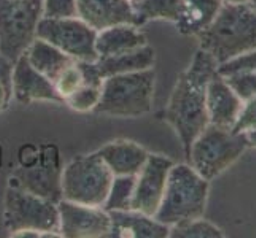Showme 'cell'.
<instances>
[{
	"mask_svg": "<svg viewBox=\"0 0 256 238\" xmlns=\"http://www.w3.org/2000/svg\"><path fill=\"white\" fill-rule=\"evenodd\" d=\"M154 64H156V51L150 43H146L145 46L121 52V54L99 57L94 62L96 70L99 72L102 79L113 75L134 73L148 68H154Z\"/></svg>",
	"mask_w": 256,
	"mask_h": 238,
	"instance_id": "obj_18",
	"label": "cell"
},
{
	"mask_svg": "<svg viewBox=\"0 0 256 238\" xmlns=\"http://www.w3.org/2000/svg\"><path fill=\"white\" fill-rule=\"evenodd\" d=\"M114 175L96 151L70 161L62 170V199L104 207Z\"/></svg>",
	"mask_w": 256,
	"mask_h": 238,
	"instance_id": "obj_6",
	"label": "cell"
},
{
	"mask_svg": "<svg viewBox=\"0 0 256 238\" xmlns=\"http://www.w3.org/2000/svg\"><path fill=\"white\" fill-rule=\"evenodd\" d=\"M223 2L231 5H242V3H248V0H223Z\"/></svg>",
	"mask_w": 256,
	"mask_h": 238,
	"instance_id": "obj_33",
	"label": "cell"
},
{
	"mask_svg": "<svg viewBox=\"0 0 256 238\" xmlns=\"http://www.w3.org/2000/svg\"><path fill=\"white\" fill-rule=\"evenodd\" d=\"M146 35L134 24H118L97 32L96 49L99 57H107L145 46Z\"/></svg>",
	"mask_w": 256,
	"mask_h": 238,
	"instance_id": "obj_19",
	"label": "cell"
},
{
	"mask_svg": "<svg viewBox=\"0 0 256 238\" xmlns=\"http://www.w3.org/2000/svg\"><path fill=\"white\" fill-rule=\"evenodd\" d=\"M246 138H248V145L256 148V129L246 132Z\"/></svg>",
	"mask_w": 256,
	"mask_h": 238,
	"instance_id": "obj_32",
	"label": "cell"
},
{
	"mask_svg": "<svg viewBox=\"0 0 256 238\" xmlns=\"http://www.w3.org/2000/svg\"><path fill=\"white\" fill-rule=\"evenodd\" d=\"M253 72L256 73V49L250 51V52H245L242 56H237L228 62H223L216 67V72L220 75H228V73H232V72Z\"/></svg>",
	"mask_w": 256,
	"mask_h": 238,
	"instance_id": "obj_28",
	"label": "cell"
},
{
	"mask_svg": "<svg viewBox=\"0 0 256 238\" xmlns=\"http://www.w3.org/2000/svg\"><path fill=\"white\" fill-rule=\"evenodd\" d=\"M12 92L16 102L29 105L34 102L64 103L54 87V83L35 70L28 56L21 54L14 60L12 70Z\"/></svg>",
	"mask_w": 256,
	"mask_h": 238,
	"instance_id": "obj_13",
	"label": "cell"
},
{
	"mask_svg": "<svg viewBox=\"0 0 256 238\" xmlns=\"http://www.w3.org/2000/svg\"><path fill=\"white\" fill-rule=\"evenodd\" d=\"M62 170L58 146L45 145L38 149L37 161L13 172L10 184L58 204L62 200Z\"/></svg>",
	"mask_w": 256,
	"mask_h": 238,
	"instance_id": "obj_10",
	"label": "cell"
},
{
	"mask_svg": "<svg viewBox=\"0 0 256 238\" xmlns=\"http://www.w3.org/2000/svg\"><path fill=\"white\" fill-rule=\"evenodd\" d=\"M248 5L253 8V10L256 11V0H248Z\"/></svg>",
	"mask_w": 256,
	"mask_h": 238,
	"instance_id": "obj_34",
	"label": "cell"
},
{
	"mask_svg": "<svg viewBox=\"0 0 256 238\" xmlns=\"http://www.w3.org/2000/svg\"><path fill=\"white\" fill-rule=\"evenodd\" d=\"M253 129H256V95L244 102L239 118L232 127V130L239 132V134H246Z\"/></svg>",
	"mask_w": 256,
	"mask_h": 238,
	"instance_id": "obj_30",
	"label": "cell"
},
{
	"mask_svg": "<svg viewBox=\"0 0 256 238\" xmlns=\"http://www.w3.org/2000/svg\"><path fill=\"white\" fill-rule=\"evenodd\" d=\"M112 226L108 238H166L169 237L170 226L162 224L154 216L137 210H113L108 211Z\"/></svg>",
	"mask_w": 256,
	"mask_h": 238,
	"instance_id": "obj_16",
	"label": "cell"
},
{
	"mask_svg": "<svg viewBox=\"0 0 256 238\" xmlns=\"http://www.w3.org/2000/svg\"><path fill=\"white\" fill-rule=\"evenodd\" d=\"M59 232L62 238H105L112 219L104 207H91L70 200H59Z\"/></svg>",
	"mask_w": 256,
	"mask_h": 238,
	"instance_id": "obj_12",
	"label": "cell"
},
{
	"mask_svg": "<svg viewBox=\"0 0 256 238\" xmlns=\"http://www.w3.org/2000/svg\"><path fill=\"white\" fill-rule=\"evenodd\" d=\"M208 189L210 181L200 176L190 164H174L154 218L167 226L202 218L207 208Z\"/></svg>",
	"mask_w": 256,
	"mask_h": 238,
	"instance_id": "obj_3",
	"label": "cell"
},
{
	"mask_svg": "<svg viewBox=\"0 0 256 238\" xmlns=\"http://www.w3.org/2000/svg\"><path fill=\"white\" fill-rule=\"evenodd\" d=\"M222 76L242 102L250 100L256 95V73L242 70V72H232Z\"/></svg>",
	"mask_w": 256,
	"mask_h": 238,
	"instance_id": "obj_27",
	"label": "cell"
},
{
	"mask_svg": "<svg viewBox=\"0 0 256 238\" xmlns=\"http://www.w3.org/2000/svg\"><path fill=\"white\" fill-rule=\"evenodd\" d=\"M216 67L214 57L199 48L190 67L176 79L167 107L161 114L182 140L184 156L190 153L194 138L208 124L207 86Z\"/></svg>",
	"mask_w": 256,
	"mask_h": 238,
	"instance_id": "obj_1",
	"label": "cell"
},
{
	"mask_svg": "<svg viewBox=\"0 0 256 238\" xmlns=\"http://www.w3.org/2000/svg\"><path fill=\"white\" fill-rule=\"evenodd\" d=\"M136 186V175H120L114 176L108 191L104 208L107 211L113 210H130L132 194Z\"/></svg>",
	"mask_w": 256,
	"mask_h": 238,
	"instance_id": "obj_24",
	"label": "cell"
},
{
	"mask_svg": "<svg viewBox=\"0 0 256 238\" xmlns=\"http://www.w3.org/2000/svg\"><path fill=\"white\" fill-rule=\"evenodd\" d=\"M130 2H134V0H130Z\"/></svg>",
	"mask_w": 256,
	"mask_h": 238,
	"instance_id": "obj_35",
	"label": "cell"
},
{
	"mask_svg": "<svg viewBox=\"0 0 256 238\" xmlns=\"http://www.w3.org/2000/svg\"><path fill=\"white\" fill-rule=\"evenodd\" d=\"M102 83L104 81H86L84 79V83L64 100V105L78 113L94 111L102 95Z\"/></svg>",
	"mask_w": 256,
	"mask_h": 238,
	"instance_id": "obj_25",
	"label": "cell"
},
{
	"mask_svg": "<svg viewBox=\"0 0 256 238\" xmlns=\"http://www.w3.org/2000/svg\"><path fill=\"white\" fill-rule=\"evenodd\" d=\"M175 162L162 154L150 153L144 167L136 175V186L132 194L130 210L154 216L164 197L169 172Z\"/></svg>",
	"mask_w": 256,
	"mask_h": 238,
	"instance_id": "obj_11",
	"label": "cell"
},
{
	"mask_svg": "<svg viewBox=\"0 0 256 238\" xmlns=\"http://www.w3.org/2000/svg\"><path fill=\"white\" fill-rule=\"evenodd\" d=\"M37 38L54 45L78 62H96L97 30L82 17H42L37 27Z\"/></svg>",
	"mask_w": 256,
	"mask_h": 238,
	"instance_id": "obj_9",
	"label": "cell"
},
{
	"mask_svg": "<svg viewBox=\"0 0 256 238\" xmlns=\"http://www.w3.org/2000/svg\"><path fill=\"white\" fill-rule=\"evenodd\" d=\"M223 3V0H183L176 29L182 35L196 37L214 22Z\"/></svg>",
	"mask_w": 256,
	"mask_h": 238,
	"instance_id": "obj_20",
	"label": "cell"
},
{
	"mask_svg": "<svg viewBox=\"0 0 256 238\" xmlns=\"http://www.w3.org/2000/svg\"><path fill=\"white\" fill-rule=\"evenodd\" d=\"M13 99L12 92V75L0 73V111H4Z\"/></svg>",
	"mask_w": 256,
	"mask_h": 238,
	"instance_id": "obj_31",
	"label": "cell"
},
{
	"mask_svg": "<svg viewBox=\"0 0 256 238\" xmlns=\"http://www.w3.org/2000/svg\"><path fill=\"white\" fill-rule=\"evenodd\" d=\"M248 148L246 134L207 124V127L194 138L186 159L200 176L212 181L239 161Z\"/></svg>",
	"mask_w": 256,
	"mask_h": 238,
	"instance_id": "obj_5",
	"label": "cell"
},
{
	"mask_svg": "<svg viewBox=\"0 0 256 238\" xmlns=\"http://www.w3.org/2000/svg\"><path fill=\"white\" fill-rule=\"evenodd\" d=\"M169 237L172 238H223L224 232L214 223L202 218L186 219L170 226Z\"/></svg>",
	"mask_w": 256,
	"mask_h": 238,
	"instance_id": "obj_23",
	"label": "cell"
},
{
	"mask_svg": "<svg viewBox=\"0 0 256 238\" xmlns=\"http://www.w3.org/2000/svg\"><path fill=\"white\" fill-rule=\"evenodd\" d=\"M199 48L214 57L216 65L256 49V11L248 5L223 3L208 27L196 35Z\"/></svg>",
	"mask_w": 256,
	"mask_h": 238,
	"instance_id": "obj_2",
	"label": "cell"
},
{
	"mask_svg": "<svg viewBox=\"0 0 256 238\" xmlns=\"http://www.w3.org/2000/svg\"><path fill=\"white\" fill-rule=\"evenodd\" d=\"M244 102L218 72L214 73L207 86L208 124L232 129L237 122Z\"/></svg>",
	"mask_w": 256,
	"mask_h": 238,
	"instance_id": "obj_15",
	"label": "cell"
},
{
	"mask_svg": "<svg viewBox=\"0 0 256 238\" xmlns=\"http://www.w3.org/2000/svg\"><path fill=\"white\" fill-rule=\"evenodd\" d=\"M130 3L138 25L142 27L150 21L176 22L180 17L183 0H134Z\"/></svg>",
	"mask_w": 256,
	"mask_h": 238,
	"instance_id": "obj_22",
	"label": "cell"
},
{
	"mask_svg": "<svg viewBox=\"0 0 256 238\" xmlns=\"http://www.w3.org/2000/svg\"><path fill=\"white\" fill-rule=\"evenodd\" d=\"M4 226L10 235L21 231L59 232L58 204L8 184L4 199Z\"/></svg>",
	"mask_w": 256,
	"mask_h": 238,
	"instance_id": "obj_8",
	"label": "cell"
},
{
	"mask_svg": "<svg viewBox=\"0 0 256 238\" xmlns=\"http://www.w3.org/2000/svg\"><path fill=\"white\" fill-rule=\"evenodd\" d=\"M84 83V75L82 64L75 60L74 64H70L66 70L60 72V75L54 79V87L58 94L62 97V100H66L70 94H74L78 87Z\"/></svg>",
	"mask_w": 256,
	"mask_h": 238,
	"instance_id": "obj_26",
	"label": "cell"
},
{
	"mask_svg": "<svg viewBox=\"0 0 256 238\" xmlns=\"http://www.w3.org/2000/svg\"><path fill=\"white\" fill-rule=\"evenodd\" d=\"M76 13L97 32L118 24L140 27L130 0H76Z\"/></svg>",
	"mask_w": 256,
	"mask_h": 238,
	"instance_id": "obj_14",
	"label": "cell"
},
{
	"mask_svg": "<svg viewBox=\"0 0 256 238\" xmlns=\"http://www.w3.org/2000/svg\"><path fill=\"white\" fill-rule=\"evenodd\" d=\"M154 86V68L105 78L94 113L112 118H140L148 114L153 108Z\"/></svg>",
	"mask_w": 256,
	"mask_h": 238,
	"instance_id": "obj_4",
	"label": "cell"
},
{
	"mask_svg": "<svg viewBox=\"0 0 256 238\" xmlns=\"http://www.w3.org/2000/svg\"><path fill=\"white\" fill-rule=\"evenodd\" d=\"M76 0H43V17H74Z\"/></svg>",
	"mask_w": 256,
	"mask_h": 238,
	"instance_id": "obj_29",
	"label": "cell"
},
{
	"mask_svg": "<svg viewBox=\"0 0 256 238\" xmlns=\"http://www.w3.org/2000/svg\"><path fill=\"white\" fill-rule=\"evenodd\" d=\"M43 0H0V56L14 60L37 38Z\"/></svg>",
	"mask_w": 256,
	"mask_h": 238,
	"instance_id": "obj_7",
	"label": "cell"
},
{
	"mask_svg": "<svg viewBox=\"0 0 256 238\" xmlns=\"http://www.w3.org/2000/svg\"><path fill=\"white\" fill-rule=\"evenodd\" d=\"M26 56H28L32 67L51 79L52 83L62 70L75 62L74 57H70L64 51H60L54 45L42 38H35L32 41V45L26 51Z\"/></svg>",
	"mask_w": 256,
	"mask_h": 238,
	"instance_id": "obj_21",
	"label": "cell"
},
{
	"mask_svg": "<svg viewBox=\"0 0 256 238\" xmlns=\"http://www.w3.org/2000/svg\"><path fill=\"white\" fill-rule=\"evenodd\" d=\"M114 176L137 175L150 151L132 140H114L96 151Z\"/></svg>",
	"mask_w": 256,
	"mask_h": 238,
	"instance_id": "obj_17",
	"label": "cell"
}]
</instances>
